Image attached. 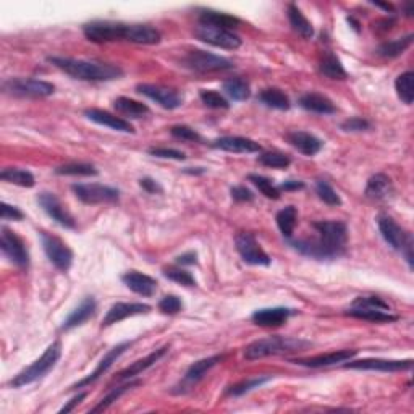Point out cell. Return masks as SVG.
I'll list each match as a JSON object with an SVG mask.
<instances>
[{"label":"cell","instance_id":"cb8c5ba5","mask_svg":"<svg viewBox=\"0 0 414 414\" xmlns=\"http://www.w3.org/2000/svg\"><path fill=\"white\" fill-rule=\"evenodd\" d=\"M85 117L91 122L97 125H104V127H109L110 130L122 131V133H134V128L131 127V123L127 120L117 117V115L106 112V110L101 109H88L85 110Z\"/></svg>","mask_w":414,"mask_h":414},{"label":"cell","instance_id":"f907efd6","mask_svg":"<svg viewBox=\"0 0 414 414\" xmlns=\"http://www.w3.org/2000/svg\"><path fill=\"white\" fill-rule=\"evenodd\" d=\"M159 309L160 312L169 314V316H174V314H178L183 309V303L178 296L175 295H167L162 298L159 301Z\"/></svg>","mask_w":414,"mask_h":414},{"label":"cell","instance_id":"7bdbcfd3","mask_svg":"<svg viewBox=\"0 0 414 414\" xmlns=\"http://www.w3.org/2000/svg\"><path fill=\"white\" fill-rule=\"evenodd\" d=\"M248 180L253 183V185L258 188V190L264 195L265 198L269 199H279L280 198V190L279 186H275L272 180H269L267 177H262V175H256V174H251L248 175Z\"/></svg>","mask_w":414,"mask_h":414},{"label":"cell","instance_id":"2e32d148","mask_svg":"<svg viewBox=\"0 0 414 414\" xmlns=\"http://www.w3.org/2000/svg\"><path fill=\"white\" fill-rule=\"evenodd\" d=\"M38 202L41 207L44 209V212L49 216L52 220H55L60 227L64 228H75V219L71 217V214L64 207V204L60 202V199L57 198L54 193H41L38 196Z\"/></svg>","mask_w":414,"mask_h":414},{"label":"cell","instance_id":"7c38bea8","mask_svg":"<svg viewBox=\"0 0 414 414\" xmlns=\"http://www.w3.org/2000/svg\"><path fill=\"white\" fill-rule=\"evenodd\" d=\"M0 248H2L5 258H8V261L13 262L15 265L22 267V269H26L29 265V253L23 240L7 227H2Z\"/></svg>","mask_w":414,"mask_h":414},{"label":"cell","instance_id":"ba28073f","mask_svg":"<svg viewBox=\"0 0 414 414\" xmlns=\"http://www.w3.org/2000/svg\"><path fill=\"white\" fill-rule=\"evenodd\" d=\"M183 64L190 70L199 73H211V71H223L233 68V64L228 59L220 55H214L211 52L204 50H191L188 52Z\"/></svg>","mask_w":414,"mask_h":414},{"label":"cell","instance_id":"ac0fdd59","mask_svg":"<svg viewBox=\"0 0 414 414\" xmlns=\"http://www.w3.org/2000/svg\"><path fill=\"white\" fill-rule=\"evenodd\" d=\"M222 359H223V356L216 354V356H211V358L199 359V361H196L195 364H191L190 369L186 371L185 377H183L180 384H178V387H177L178 390H175V393H186V392H190L193 389V387H195L198 384V382L202 380V377L206 375V372L211 371L214 368V366L219 364Z\"/></svg>","mask_w":414,"mask_h":414},{"label":"cell","instance_id":"7a4b0ae2","mask_svg":"<svg viewBox=\"0 0 414 414\" xmlns=\"http://www.w3.org/2000/svg\"><path fill=\"white\" fill-rule=\"evenodd\" d=\"M47 62L75 80L81 81H112L123 76L122 68L112 64L76 60L70 59V57H49Z\"/></svg>","mask_w":414,"mask_h":414},{"label":"cell","instance_id":"8992f818","mask_svg":"<svg viewBox=\"0 0 414 414\" xmlns=\"http://www.w3.org/2000/svg\"><path fill=\"white\" fill-rule=\"evenodd\" d=\"M377 225H379L382 238L387 241V244L392 249L398 251L405 256L408 264L413 267V238L411 235L405 232L395 220L389 216H379L377 219Z\"/></svg>","mask_w":414,"mask_h":414},{"label":"cell","instance_id":"f546056e","mask_svg":"<svg viewBox=\"0 0 414 414\" xmlns=\"http://www.w3.org/2000/svg\"><path fill=\"white\" fill-rule=\"evenodd\" d=\"M300 106L308 112L319 115H332L337 112L335 104L327 96L319 92H306L300 97Z\"/></svg>","mask_w":414,"mask_h":414},{"label":"cell","instance_id":"680465c9","mask_svg":"<svg viewBox=\"0 0 414 414\" xmlns=\"http://www.w3.org/2000/svg\"><path fill=\"white\" fill-rule=\"evenodd\" d=\"M198 262V254L195 251H188V253L178 256L177 264L178 265H195Z\"/></svg>","mask_w":414,"mask_h":414},{"label":"cell","instance_id":"681fc988","mask_svg":"<svg viewBox=\"0 0 414 414\" xmlns=\"http://www.w3.org/2000/svg\"><path fill=\"white\" fill-rule=\"evenodd\" d=\"M199 97H201V101L206 104L209 109H228L230 107L227 99H225L222 94H219L216 91H207V89H202V91L199 92Z\"/></svg>","mask_w":414,"mask_h":414},{"label":"cell","instance_id":"4dcf8cb0","mask_svg":"<svg viewBox=\"0 0 414 414\" xmlns=\"http://www.w3.org/2000/svg\"><path fill=\"white\" fill-rule=\"evenodd\" d=\"M199 25L232 31L235 28H238L241 25V20L233 17V15L216 12V10H201V13H199Z\"/></svg>","mask_w":414,"mask_h":414},{"label":"cell","instance_id":"83f0119b","mask_svg":"<svg viewBox=\"0 0 414 414\" xmlns=\"http://www.w3.org/2000/svg\"><path fill=\"white\" fill-rule=\"evenodd\" d=\"M364 195L372 201H387L393 195V183L390 177H387L385 174L372 175L368 180Z\"/></svg>","mask_w":414,"mask_h":414},{"label":"cell","instance_id":"d6986e66","mask_svg":"<svg viewBox=\"0 0 414 414\" xmlns=\"http://www.w3.org/2000/svg\"><path fill=\"white\" fill-rule=\"evenodd\" d=\"M149 311L151 306L144 305V303H115L107 311L106 317H104L102 327H110L113 324L123 321V319L139 316V314H148Z\"/></svg>","mask_w":414,"mask_h":414},{"label":"cell","instance_id":"f5cc1de1","mask_svg":"<svg viewBox=\"0 0 414 414\" xmlns=\"http://www.w3.org/2000/svg\"><path fill=\"white\" fill-rule=\"evenodd\" d=\"M149 154L160 159H174V160H185L186 156L177 149H167V148H153L149 149Z\"/></svg>","mask_w":414,"mask_h":414},{"label":"cell","instance_id":"c3c4849f","mask_svg":"<svg viewBox=\"0 0 414 414\" xmlns=\"http://www.w3.org/2000/svg\"><path fill=\"white\" fill-rule=\"evenodd\" d=\"M316 193L324 202L329 204V206H340V204H342V199L337 195V191H335L327 181L319 180L316 183Z\"/></svg>","mask_w":414,"mask_h":414},{"label":"cell","instance_id":"5bb4252c","mask_svg":"<svg viewBox=\"0 0 414 414\" xmlns=\"http://www.w3.org/2000/svg\"><path fill=\"white\" fill-rule=\"evenodd\" d=\"M41 240H43L46 256L49 258L52 264L62 272H67L70 269L73 262V253L64 241L47 233H41Z\"/></svg>","mask_w":414,"mask_h":414},{"label":"cell","instance_id":"e575fe53","mask_svg":"<svg viewBox=\"0 0 414 414\" xmlns=\"http://www.w3.org/2000/svg\"><path fill=\"white\" fill-rule=\"evenodd\" d=\"M113 107L118 113H122V115H125V117H130V118H141V117H144V115L149 113V107L146 106V104L133 101V99H130V97L115 99Z\"/></svg>","mask_w":414,"mask_h":414},{"label":"cell","instance_id":"44dd1931","mask_svg":"<svg viewBox=\"0 0 414 414\" xmlns=\"http://www.w3.org/2000/svg\"><path fill=\"white\" fill-rule=\"evenodd\" d=\"M212 146L220 151H227V153L233 154H253L262 151L259 143L249 138H241V136H223V138L214 141Z\"/></svg>","mask_w":414,"mask_h":414},{"label":"cell","instance_id":"d4e9b609","mask_svg":"<svg viewBox=\"0 0 414 414\" xmlns=\"http://www.w3.org/2000/svg\"><path fill=\"white\" fill-rule=\"evenodd\" d=\"M291 309L288 308H264L253 314V322L259 327H280L288 321Z\"/></svg>","mask_w":414,"mask_h":414},{"label":"cell","instance_id":"3957f363","mask_svg":"<svg viewBox=\"0 0 414 414\" xmlns=\"http://www.w3.org/2000/svg\"><path fill=\"white\" fill-rule=\"evenodd\" d=\"M308 347H311V342H306V340L272 335V337L256 340V342L248 345L244 350V358L248 361H254L267 358V356L296 353V351H301Z\"/></svg>","mask_w":414,"mask_h":414},{"label":"cell","instance_id":"d590c367","mask_svg":"<svg viewBox=\"0 0 414 414\" xmlns=\"http://www.w3.org/2000/svg\"><path fill=\"white\" fill-rule=\"evenodd\" d=\"M259 101L264 104V106L277 110H288L291 107L290 99H288L287 94L277 88L264 89V91L259 94Z\"/></svg>","mask_w":414,"mask_h":414},{"label":"cell","instance_id":"4316f807","mask_svg":"<svg viewBox=\"0 0 414 414\" xmlns=\"http://www.w3.org/2000/svg\"><path fill=\"white\" fill-rule=\"evenodd\" d=\"M122 282L131 291H134L136 295L141 296H153L157 290V282L153 277L141 274V272L136 270L127 272V274L122 277Z\"/></svg>","mask_w":414,"mask_h":414},{"label":"cell","instance_id":"bcb514c9","mask_svg":"<svg viewBox=\"0 0 414 414\" xmlns=\"http://www.w3.org/2000/svg\"><path fill=\"white\" fill-rule=\"evenodd\" d=\"M136 385H139V382H130V384H127V385L117 387V389H113L112 392L109 393L107 396H104V398H102L101 403H99V405H97L96 408H92L91 413H101V411H104V410H107V408H109L110 405H112L113 401H117L118 398L123 395V393H127L130 389H133V387H136Z\"/></svg>","mask_w":414,"mask_h":414},{"label":"cell","instance_id":"ab89813d","mask_svg":"<svg viewBox=\"0 0 414 414\" xmlns=\"http://www.w3.org/2000/svg\"><path fill=\"white\" fill-rule=\"evenodd\" d=\"M411 43H413V34L406 36V38L389 41V43H384L379 46V49H377V55L385 57V59H393V57L401 55L403 52L411 46Z\"/></svg>","mask_w":414,"mask_h":414},{"label":"cell","instance_id":"8d00e7d4","mask_svg":"<svg viewBox=\"0 0 414 414\" xmlns=\"http://www.w3.org/2000/svg\"><path fill=\"white\" fill-rule=\"evenodd\" d=\"M223 91L233 101H246L251 96L249 83L243 78H232L223 83Z\"/></svg>","mask_w":414,"mask_h":414},{"label":"cell","instance_id":"6f0895ef","mask_svg":"<svg viewBox=\"0 0 414 414\" xmlns=\"http://www.w3.org/2000/svg\"><path fill=\"white\" fill-rule=\"evenodd\" d=\"M139 185L141 188H143L144 191L151 193V195H156V193H162L164 190H162V186L157 183L156 180H153V178L146 177V178H141L139 180Z\"/></svg>","mask_w":414,"mask_h":414},{"label":"cell","instance_id":"74e56055","mask_svg":"<svg viewBox=\"0 0 414 414\" xmlns=\"http://www.w3.org/2000/svg\"><path fill=\"white\" fill-rule=\"evenodd\" d=\"M0 180L7 181V183H13V185L23 186V188H33L34 186V177L31 172L28 170H22V169H4L0 172Z\"/></svg>","mask_w":414,"mask_h":414},{"label":"cell","instance_id":"b9f144b4","mask_svg":"<svg viewBox=\"0 0 414 414\" xmlns=\"http://www.w3.org/2000/svg\"><path fill=\"white\" fill-rule=\"evenodd\" d=\"M272 380L270 375H265V377H254V379H246L243 382H240V384L230 387L227 390V395L228 396H241L244 395V393H249L251 390L254 389H259L261 385L267 384V382Z\"/></svg>","mask_w":414,"mask_h":414},{"label":"cell","instance_id":"30bf717a","mask_svg":"<svg viewBox=\"0 0 414 414\" xmlns=\"http://www.w3.org/2000/svg\"><path fill=\"white\" fill-rule=\"evenodd\" d=\"M76 198L85 204H102V202H117L118 190L110 186L99 185V183H78L71 186Z\"/></svg>","mask_w":414,"mask_h":414},{"label":"cell","instance_id":"9c48e42d","mask_svg":"<svg viewBox=\"0 0 414 414\" xmlns=\"http://www.w3.org/2000/svg\"><path fill=\"white\" fill-rule=\"evenodd\" d=\"M125 23H115V22H91L83 26V33H85L86 39L91 43H112V41L125 39Z\"/></svg>","mask_w":414,"mask_h":414},{"label":"cell","instance_id":"ffe728a7","mask_svg":"<svg viewBox=\"0 0 414 414\" xmlns=\"http://www.w3.org/2000/svg\"><path fill=\"white\" fill-rule=\"evenodd\" d=\"M356 354H358V350H340L333 351V353L311 356V358L306 359H293L291 363L306 366V368H329V366L347 363V361L353 359Z\"/></svg>","mask_w":414,"mask_h":414},{"label":"cell","instance_id":"f35d334b","mask_svg":"<svg viewBox=\"0 0 414 414\" xmlns=\"http://www.w3.org/2000/svg\"><path fill=\"white\" fill-rule=\"evenodd\" d=\"M395 89L398 97L401 99L406 106H411L414 101V75L413 71L401 73L395 81Z\"/></svg>","mask_w":414,"mask_h":414},{"label":"cell","instance_id":"91938a15","mask_svg":"<svg viewBox=\"0 0 414 414\" xmlns=\"http://www.w3.org/2000/svg\"><path fill=\"white\" fill-rule=\"evenodd\" d=\"M86 395H88V393H86V392H83V393H78V395H76L75 398H71V400H70V403H67V405H65L64 408H62V410H60V413H70V411H73V410H75V408H76L78 405H80V403H81L83 400H85V398H86Z\"/></svg>","mask_w":414,"mask_h":414},{"label":"cell","instance_id":"9a60e30c","mask_svg":"<svg viewBox=\"0 0 414 414\" xmlns=\"http://www.w3.org/2000/svg\"><path fill=\"white\" fill-rule=\"evenodd\" d=\"M136 91L143 96L153 99L160 107L167 110H175L183 104V96L175 89L159 86V85H148V83H143V85L136 86Z\"/></svg>","mask_w":414,"mask_h":414},{"label":"cell","instance_id":"7dc6e473","mask_svg":"<svg viewBox=\"0 0 414 414\" xmlns=\"http://www.w3.org/2000/svg\"><path fill=\"white\" fill-rule=\"evenodd\" d=\"M164 275L172 282H177V284L185 285V287H195L196 280L188 270H183L180 267H169V269H164Z\"/></svg>","mask_w":414,"mask_h":414},{"label":"cell","instance_id":"9f6ffc18","mask_svg":"<svg viewBox=\"0 0 414 414\" xmlns=\"http://www.w3.org/2000/svg\"><path fill=\"white\" fill-rule=\"evenodd\" d=\"M25 216L18 207L2 202V220H22Z\"/></svg>","mask_w":414,"mask_h":414},{"label":"cell","instance_id":"5b68a950","mask_svg":"<svg viewBox=\"0 0 414 414\" xmlns=\"http://www.w3.org/2000/svg\"><path fill=\"white\" fill-rule=\"evenodd\" d=\"M348 316L364 319L369 322H395L396 316L390 314V306L379 296H359L347 311Z\"/></svg>","mask_w":414,"mask_h":414},{"label":"cell","instance_id":"277c9868","mask_svg":"<svg viewBox=\"0 0 414 414\" xmlns=\"http://www.w3.org/2000/svg\"><path fill=\"white\" fill-rule=\"evenodd\" d=\"M60 356H62V343L54 342L47 347L44 354L41 356L39 359H36L33 364L23 369L18 375H15V379L10 380V385L15 387V389H20V387L29 385L36 380L43 379L47 372H50L55 368V364L59 363Z\"/></svg>","mask_w":414,"mask_h":414},{"label":"cell","instance_id":"f1b7e54d","mask_svg":"<svg viewBox=\"0 0 414 414\" xmlns=\"http://www.w3.org/2000/svg\"><path fill=\"white\" fill-rule=\"evenodd\" d=\"M96 308L97 303L92 296H86L85 300L80 303V306L76 309H73L70 316H68L64 321V326H62V330H70L75 329L78 326H83L86 321H89L94 314H96Z\"/></svg>","mask_w":414,"mask_h":414},{"label":"cell","instance_id":"d6a6232c","mask_svg":"<svg viewBox=\"0 0 414 414\" xmlns=\"http://www.w3.org/2000/svg\"><path fill=\"white\" fill-rule=\"evenodd\" d=\"M319 71L322 73L324 76L330 78V80H345L347 78V71L342 65V62L332 52H326L321 59V64H319Z\"/></svg>","mask_w":414,"mask_h":414},{"label":"cell","instance_id":"1f68e13d","mask_svg":"<svg viewBox=\"0 0 414 414\" xmlns=\"http://www.w3.org/2000/svg\"><path fill=\"white\" fill-rule=\"evenodd\" d=\"M167 350H169V347L159 348V350H156L154 353H151V354L146 356V358L139 359V361H136V363L131 364L130 368H127L125 371L120 372V374L117 375V380H118V382H122V380H131V379H133V377L139 375L141 372L146 371V369H149L151 366L156 364L157 361H159V359L162 358V356H164V354L167 353Z\"/></svg>","mask_w":414,"mask_h":414},{"label":"cell","instance_id":"6125c7cd","mask_svg":"<svg viewBox=\"0 0 414 414\" xmlns=\"http://www.w3.org/2000/svg\"><path fill=\"white\" fill-rule=\"evenodd\" d=\"M375 5H377V7L387 10V12H393V5H390V4H379V2H377Z\"/></svg>","mask_w":414,"mask_h":414},{"label":"cell","instance_id":"11a10c76","mask_svg":"<svg viewBox=\"0 0 414 414\" xmlns=\"http://www.w3.org/2000/svg\"><path fill=\"white\" fill-rule=\"evenodd\" d=\"M230 193H232V198L235 199V201H240V202H249L254 199L253 191L248 190V188H244V186H233Z\"/></svg>","mask_w":414,"mask_h":414},{"label":"cell","instance_id":"52a82bcc","mask_svg":"<svg viewBox=\"0 0 414 414\" xmlns=\"http://www.w3.org/2000/svg\"><path fill=\"white\" fill-rule=\"evenodd\" d=\"M2 89L15 97H47L54 94L55 86L34 78H10L2 83Z\"/></svg>","mask_w":414,"mask_h":414},{"label":"cell","instance_id":"e0dca14e","mask_svg":"<svg viewBox=\"0 0 414 414\" xmlns=\"http://www.w3.org/2000/svg\"><path fill=\"white\" fill-rule=\"evenodd\" d=\"M413 368V359H359V361H347L345 369L356 371H379V372H400L410 371Z\"/></svg>","mask_w":414,"mask_h":414},{"label":"cell","instance_id":"f6af8a7d","mask_svg":"<svg viewBox=\"0 0 414 414\" xmlns=\"http://www.w3.org/2000/svg\"><path fill=\"white\" fill-rule=\"evenodd\" d=\"M262 165L272 167V169H287L288 165L291 164V159L284 153H277V151H272V153H264L259 156L258 159Z\"/></svg>","mask_w":414,"mask_h":414},{"label":"cell","instance_id":"60d3db41","mask_svg":"<svg viewBox=\"0 0 414 414\" xmlns=\"http://www.w3.org/2000/svg\"><path fill=\"white\" fill-rule=\"evenodd\" d=\"M275 220H277V225H279L282 235H284L285 238H291L293 230H295L296 220H298L296 207L288 206L285 209H282V211L277 214Z\"/></svg>","mask_w":414,"mask_h":414},{"label":"cell","instance_id":"484cf974","mask_svg":"<svg viewBox=\"0 0 414 414\" xmlns=\"http://www.w3.org/2000/svg\"><path fill=\"white\" fill-rule=\"evenodd\" d=\"M125 41L134 44L154 46L160 43V33L149 25H127Z\"/></svg>","mask_w":414,"mask_h":414},{"label":"cell","instance_id":"603a6c76","mask_svg":"<svg viewBox=\"0 0 414 414\" xmlns=\"http://www.w3.org/2000/svg\"><path fill=\"white\" fill-rule=\"evenodd\" d=\"M131 347V342H123V343H120V345H117V347H113L112 350L109 351V353L104 356V358L101 359V363H99V366L96 368V371L92 372V374H89L88 377H85V379L83 380H80L78 382V384H75L71 387V390H75V389H81V387H85V385H89V384H92V382H96L99 377H101L104 372H107L109 371V368L110 366H112L115 361H117L120 356H122L125 351H127L128 348Z\"/></svg>","mask_w":414,"mask_h":414},{"label":"cell","instance_id":"816d5d0a","mask_svg":"<svg viewBox=\"0 0 414 414\" xmlns=\"http://www.w3.org/2000/svg\"><path fill=\"white\" fill-rule=\"evenodd\" d=\"M170 133L172 136H175V138L188 141V143H199V141H201V136L198 134V131L186 127V125H175V127H172Z\"/></svg>","mask_w":414,"mask_h":414},{"label":"cell","instance_id":"ee69618b","mask_svg":"<svg viewBox=\"0 0 414 414\" xmlns=\"http://www.w3.org/2000/svg\"><path fill=\"white\" fill-rule=\"evenodd\" d=\"M57 175H80V177H94L97 175V169L91 164H67L55 169Z\"/></svg>","mask_w":414,"mask_h":414},{"label":"cell","instance_id":"836d02e7","mask_svg":"<svg viewBox=\"0 0 414 414\" xmlns=\"http://www.w3.org/2000/svg\"><path fill=\"white\" fill-rule=\"evenodd\" d=\"M288 20H290L291 28L296 31L298 34L303 36L305 39H311L314 36V28L312 25L309 23V20L303 15L300 8L296 7L295 4L288 5Z\"/></svg>","mask_w":414,"mask_h":414},{"label":"cell","instance_id":"8fae6325","mask_svg":"<svg viewBox=\"0 0 414 414\" xmlns=\"http://www.w3.org/2000/svg\"><path fill=\"white\" fill-rule=\"evenodd\" d=\"M195 36L199 41H202V43L220 47V49L235 50L241 46L240 36L235 34L233 31L212 28V26H206V25H199L195 29Z\"/></svg>","mask_w":414,"mask_h":414},{"label":"cell","instance_id":"4fadbf2b","mask_svg":"<svg viewBox=\"0 0 414 414\" xmlns=\"http://www.w3.org/2000/svg\"><path fill=\"white\" fill-rule=\"evenodd\" d=\"M237 249L246 264L251 265H270V258L251 233H238L235 238Z\"/></svg>","mask_w":414,"mask_h":414},{"label":"cell","instance_id":"6da1fadb","mask_svg":"<svg viewBox=\"0 0 414 414\" xmlns=\"http://www.w3.org/2000/svg\"><path fill=\"white\" fill-rule=\"evenodd\" d=\"M317 238L314 240H296L291 241V246L298 253L312 259H337L345 254L348 241L347 225L338 220H322L314 222Z\"/></svg>","mask_w":414,"mask_h":414},{"label":"cell","instance_id":"94428289","mask_svg":"<svg viewBox=\"0 0 414 414\" xmlns=\"http://www.w3.org/2000/svg\"><path fill=\"white\" fill-rule=\"evenodd\" d=\"M305 188V183L303 181H295V180H288L285 183H282L279 186L280 191H298Z\"/></svg>","mask_w":414,"mask_h":414},{"label":"cell","instance_id":"7402d4cb","mask_svg":"<svg viewBox=\"0 0 414 414\" xmlns=\"http://www.w3.org/2000/svg\"><path fill=\"white\" fill-rule=\"evenodd\" d=\"M287 141L298 151V153L308 157H312L317 153H321L324 146V143L317 136L306 133V131H290V133L287 134Z\"/></svg>","mask_w":414,"mask_h":414},{"label":"cell","instance_id":"db71d44e","mask_svg":"<svg viewBox=\"0 0 414 414\" xmlns=\"http://www.w3.org/2000/svg\"><path fill=\"white\" fill-rule=\"evenodd\" d=\"M369 128H371V123L366 118H361V117H353L350 120H345L342 123L343 131H366Z\"/></svg>","mask_w":414,"mask_h":414}]
</instances>
